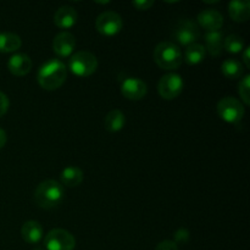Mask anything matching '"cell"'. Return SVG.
I'll list each match as a JSON object with an SVG mask.
<instances>
[{
  "instance_id": "obj_4",
  "label": "cell",
  "mask_w": 250,
  "mask_h": 250,
  "mask_svg": "<svg viewBox=\"0 0 250 250\" xmlns=\"http://www.w3.org/2000/svg\"><path fill=\"white\" fill-rule=\"evenodd\" d=\"M68 68L73 75L78 77H88L93 75L98 68V59L89 51L81 50L71 55Z\"/></svg>"
},
{
  "instance_id": "obj_26",
  "label": "cell",
  "mask_w": 250,
  "mask_h": 250,
  "mask_svg": "<svg viewBox=\"0 0 250 250\" xmlns=\"http://www.w3.org/2000/svg\"><path fill=\"white\" fill-rule=\"evenodd\" d=\"M134 7L139 11H146V10H149L154 5V1H150V0H137V1L132 2Z\"/></svg>"
},
{
  "instance_id": "obj_22",
  "label": "cell",
  "mask_w": 250,
  "mask_h": 250,
  "mask_svg": "<svg viewBox=\"0 0 250 250\" xmlns=\"http://www.w3.org/2000/svg\"><path fill=\"white\" fill-rule=\"evenodd\" d=\"M221 71L225 77L229 80H236L243 75V65L236 59H227L222 63Z\"/></svg>"
},
{
  "instance_id": "obj_21",
  "label": "cell",
  "mask_w": 250,
  "mask_h": 250,
  "mask_svg": "<svg viewBox=\"0 0 250 250\" xmlns=\"http://www.w3.org/2000/svg\"><path fill=\"white\" fill-rule=\"evenodd\" d=\"M205 54H207L205 46H203L202 44L194 43L186 49L185 60L188 65H198L205 59Z\"/></svg>"
},
{
  "instance_id": "obj_14",
  "label": "cell",
  "mask_w": 250,
  "mask_h": 250,
  "mask_svg": "<svg viewBox=\"0 0 250 250\" xmlns=\"http://www.w3.org/2000/svg\"><path fill=\"white\" fill-rule=\"evenodd\" d=\"M77 11L72 6H61L56 10L54 15V23L61 29H68L73 27L77 22Z\"/></svg>"
},
{
  "instance_id": "obj_23",
  "label": "cell",
  "mask_w": 250,
  "mask_h": 250,
  "mask_svg": "<svg viewBox=\"0 0 250 250\" xmlns=\"http://www.w3.org/2000/svg\"><path fill=\"white\" fill-rule=\"evenodd\" d=\"M244 42L237 34H231L224 41V49H226L227 53L238 54L243 50Z\"/></svg>"
},
{
  "instance_id": "obj_20",
  "label": "cell",
  "mask_w": 250,
  "mask_h": 250,
  "mask_svg": "<svg viewBox=\"0 0 250 250\" xmlns=\"http://www.w3.org/2000/svg\"><path fill=\"white\" fill-rule=\"evenodd\" d=\"M22 45L20 36L10 32L0 33V53H14L17 51Z\"/></svg>"
},
{
  "instance_id": "obj_5",
  "label": "cell",
  "mask_w": 250,
  "mask_h": 250,
  "mask_svg": "<svg viewBox=\"0 0 250 250\" xmlns=\"http://www.w3.org/2000/svg\"><path fill=\"white\" fill-rule=\"evenodd\" d=\"M244 106L233 97H225L217 103V114L229 124H238L244 116Z\"/></svg>"
},
{
  "instance_id": "obj_15",
  "label": "cell",
  "mask_w": 250,
  "mask_h": 250,
  "mask_svg": "<svg viewBox=\"0 0 250 250\" xmlns=\"http://www.w3.org/2000/svg\"><path fill=\"white\" fill-rule=\"evenodd\" d=\"M229 14L234 22H246L250 17V1L233 0L229 4Z\"/></svg>"
},
{
  "instance_id": "obj_24",
  "label": "cell",
  "mask_w": 250,
  "mask_h": 250,
  "mask_svg": "<svg viewBox=\"0 0 250 250\" xmlns=\"http://www.w3.org/2000/svg\"><path fill=\"white\" fill-rule=\"evenodd\" d=\"M238 93L241 95L242 100L244 102V104L249 105L250 104V76L247 75L243 80L241 81L238 85Z\"/></svg>"
},
{
  "instance_id": "obj_29",
  "label": "cell",
  "mask_w": 250,
  "mask_h": 250,
  "mask_svg": "<svg viewBox=\"0 0 250 250\" xmlns=\"http://www.w3.org/2000/svg\"><path fill=\"white\" fill-rule=\"evenodd\" d=\"M6 141H7L6 132H5L2 128H0V149L6 144Z\"/></svg>"
},
{
  "instance_id": "obj_12",
  "label": "cell",
  "mask_w": 250,
  "mask_h": 250,
  "mask_svg": "<svg viewBox=\"0 0 250 250\" xmlns=\"http://www.w3.org/2000/svg\"><path fill=\"white\" fill-rule=\"evenodd\" d=\"M198 22L208 32H216L224 24V16L217 10L207 9L199 12V15H198Z\"/></svg>"
},
{
  "instance_id": "obj_30",
  "label": "cell",
  "mask_w": 250,
  "mask_h": 250,
  "mask_svg": "<svg viewBox=\"0 0 250 250\" xmlns=\"http://www.w3.org/2000/svg\"><path fill=\"white\" fill-rule=\"evenodd\" d=\"M243 61H244V65H246L247 68L250 67V60H249V48H246L243 54Z\"/></svg>"
},
{
  "instance_id": "obj_13",
  "label": "cell",
  "mask_w": 250,
  "mask_h": 250,
  "mask_svg": "<svg viewBox=\"0 0 250 250\" xmlns=\"http://www.w3.org/2000/svg\"><path fill=\"white\" fill-rule=\"evenodd\" d=\"M7 68L14 76L22 77L31 72L32 60L26 54H15L7 61Z\"/></svg>"
},
{
  "instance_id": "obj_2",
  "label": "cell",
  "mask_w": 250,
  "mask_h": 250,
  "mask_svg": "<svg viewBox=\"0 0 250 250\" xmlns=\"http://www.w3.org/2000/svg\"><path fill=\"white\" fill-rule=\"evenodd\" d=\"M63 198H65V190L58 181H44L39 183L34 190V200L42 209H55L62 203Z\"/></svg>"
},
{
  "instance_id": "obj_6",
  "label": "cell",
  "mask_w": 250,
  "mask_h": 250,
  "mask_svg": "<svg viewBox=\"0 0 250 250\" xmlns=\"http://www.w3.org/2000/svg\"><path fill=\"white\" fill-rule=\"evenodd\" d=\"M44 246L46 250H73L76 247V239L66 229H55L45 236Z\"/></svg>"
},
{
  "instance_id": "obj_8",
  "label": "cell",
  "mask_w": 250,
  "mask_h": 250,
  "mask_svg": "<svg viewBox=\"0 0 250 250\" xmlns=\"http://www.w3.org/2000/svg\"><path fill=\"white\" fill-rule=\"evenodd\" d=\"M183 80L181 76L176 73H168L163 76L159 81L158 92L161 98L166 100L176 99L183 90Z\"/></svg>"
},
{
  "instance_id": "obj_3",
  "label": "cell",
  "mask_w": 250,
  "mask_h": 250,
  "mask_svg": "<svg viewBox=\"0 0 250 250\" xmlns=\"http://www.w3.org/2000/svg\"><path fill=\"white\" fill-rule=\"evenodd\" d=\"M154 61L163 70H176L182 63V53L172 42H163L154 49Z\"/></svg>"
},
{
  "instance_id": "obj_27",
  "label": "cell",
  "mask_w": 250,
  "mask_h": 250,
  "mask_svg": "<svg viewBox=\"0 0 250 250\" xmlns=\"http://www.w3.org/2000/svg\"><path fill=\"white\" fill-rule=\"evenodd\" d=\"M155 250H178V247L173 241H163L156 246Z\"/></svg>"
},
{
  "instance_id": "obj_9",
  "label": "cell",
  "mask_w": 250,
  "mask_h": 250,
  "mask_svg": "<svg viewBox=\"0 0 250 250\" xmlns=\"http://www.w3.org/2000/svg\"><path fill=\"white\" fill-rule=\"evenodd\" d=\"M199 27L192 20H181L175 27L173 37L181 45L189 46L194 44L199 38Z\"/></svg>"
},
{
  "instance_id": "obj_11",
  "label": "cell",
  "mask_w": 250,
  "mask_h": 250,
  "mask_svg": "<svg viewBox=\"0 0 250 250\" xmlns=\"http://www.w3.org/2000/svg\"><path fill=\"white\" fill-rule=\"evenodd\" d=\"M76 48V38L70 32L56 34L53 41V50L59 58H68Z\"/></svg>"
},
{
  "instance_id": "obj_16",
  "label": "cell",
  "mask_w": 250,
  "mask_h": 250,
  "mask_svg": "<svg viewBox=\"0 0 250 250\" xmlns=\"http://www.w3.org/2000/svg\"><path fill=\"white\" fill-rule=\"evenodd\" d=\"M21 234L26 243L37 244L43 238V227L39 222L31 220V221L24 222L21 229Z\"/></svg>"
},
{
  "instance_id": "obj_19",
  "label": "cell",
  "mask_w": 250,
  "mask_h": 250,
  "mask_svg": "<svg viewBox=\"0 0 250 250\" xmlns=\"http://www.w3.org/2000/svg\"><path fill=\"white\" fill-rule=\"evenodd\" d=\"M224 41L222 32H208L205 36V43H207L205 50L209 51L212 56H219L224 50Z\"/></svg>"
},
{
  "instance_id": "obj_1",
  "label": "cell",
  "mask_w": 250,
  "mask_h": 250,
  "mask_svg": "<svg viewBox=\"0 0 250 250\" xmlns=\"http://www.w3.org/2000/svg\"><path fill=\"white\" fill-rule=\"evenodd\" d=\"M67 70L62 61L51 59L41 66L37 75L39 85L45 90H56L65 83Z\"/></svg>"
},
{
  "instance_id": "obj_10",
  "label": "cell",
  "mask_w": 250,
  "mask_h": 250,
  "mask_svg": "<svg viewBox=\"0 0 250 250\" xmlns=\"http://www.w3.org/2000/svg\"><path fill=\"white\" fill-rule=\"evenodd\" d=\"M121 93L128 100H142L148 93V87L144 81L139 78H126L121 84Z\"/></svg>"
},
{
  "instance_id": "obj_28",
  "label": "cell",
  "mask_w": 250,
  "mask_h": 250,
  "mask_svg": "<svg viewBox=\"0 0 250 250\" xmlns=\"http://www.w3.org/2000/svg\"><path fill=\"white\" fill-rule=\"evenodd\" d=\"M175 239L178 243H186L189 239V232L186 229H180L175 234ZM175 242V243H176Z\"/></svg>"
},
{
  "instance_id": "obj_25",
  "label": "cell",
  "mask_w": 250,
  "mask_h": 250,
  "mask_svg": "<svg viewBox=\"0 0 250 250\" xmlns=\"http://www.w3.org/2000/svg\"><path fill=\"white\" fill-rule=\"evenodd\" d=\"M9 106H10L9 98H7L6 94L0 92V117H2L5 114H6L7 110H9Z\"/></svg>"
},
{
  "instance_id": "obj_7",
  "label": "cell",
  "mask_w": 250,
  "mask_h": 250,
  "mask_svg": "<svg viewBox=\"0 0 250 250\" xmlns=\"http://www.w3.org/2000/svg\"><path fill=\"white\" fill-rule=\"evenodd\" d=\"M122 17L115 11H105L97 17L95 27L98 32L105 37L116 36L122 29Z\"/></svg>"
},
{
  "instance_id": "obj_17",
  "label": "cell",
  "mask_w": 250,
  "mask_h": 250,
  "mask_svg": "<svg viewBox=\"0 0 250 250\" xmlns=\"http://www.w3.org/2000/svg\"><path fill=\"white\" fill-rule=\"evenodd\" d=\"M125 124H126V116L121 110L117 109L111 110L104 119L105 129L111 133L121 131L125 127Z\"/></svg>"
},
{
  "instance_id": "obj_18",
  "label": "cell",
  "mask_w": 250,
  "mask_h": 250,
  "mask_svg": "<svg viewBox=\"0 0 250 250\" xmlns=\"http://www.w3.org/2000/svg\"><path fill=\"white\" fill-rule=\"evenodd\" d=\"M61 186H66V187H77L82 183L83 181V172L81 168L76 167V166H67L63 168L62 172L60 175Z\"/></svg>"
}]
</instances>
